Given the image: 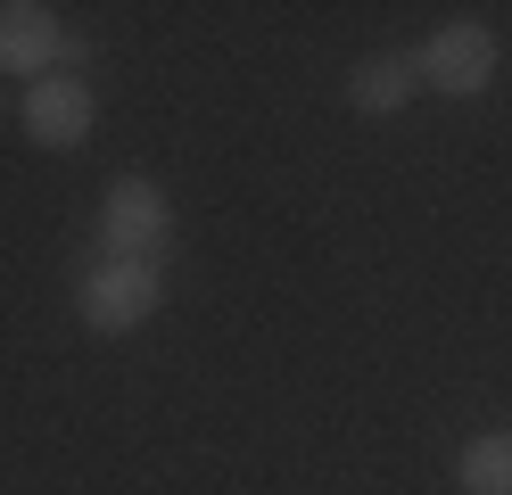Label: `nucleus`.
<instances>
[{
    "label": "nucleus",
    "mask_w": 512,
    "mask_h": 495,
    "mask_svg": "<svg viewBox=\"0 0 512 495\" xmlns=\"http://www.w3.org/2000/svg\"><path fill=\"white\" fill-rule=\"evenodd\" d=\"M166 314V264H141V256H100L91 273L75 281V322L91 339H133Z\"/></svg>",
    "instance_id": "nucleus-1"
},
{
    "label": "nucleus",
    "mask_w": 512,
    "mask_h": 495,
    "mask_svg": "<svg viewBox=\"0 0 512 495\" xmlns=\"http://www.w3.org/2000/svg\"><path fill=\"white\" fill-rule=\"evenodd\" d=\"M100 256H141V264L174 256V198H166V182L116 174L100 190Z\"/></svg>",
    "instance_id": "nucleus-2"
},
{
    "label": "nucleus",
    "mask_w": 512,
    "mask_h": 495,
    "mask_svg": "<svg viewBox=\"0 0 512 495\" xmlns=\"http://www.w3.org/2000/svg\"><path fill=\"white\" fill-rule=\"evenodd\" d=\"M413 66H422V91H446V99H479L496 83V66H504V42H496V25H479V17H455V25H438L422 50H413Z\"/></svg>",
    "instance_id": "nucleus-3"
},
{
    "label": "nucleus",
    "mask_w": 512,
    "mask_h": 495,
    "mask_svg": "<svg viewBox=\"0 0 512 495\" xmlns=\"http://www.w3.org/2000/svg\"><path fill=\"white\" fill-rule=\"evenodd\" d=\"M17 132H25L34 149H83L91 132H100V91H91L83 75H42V83H25Z\"/></svg>",
    "instance_id": "nucleus-4"
},
{
    "label": "nucleus",
    "mask_w": 512,
    "mask_h": 495,
    "mask_svg": "<svg viewBox=\"0 0 512 495\" xmlns=\"http://www.w3.org/2000/svg\"><path fill=\"white\" fill-rule=\"evenodd\" d=\"M67 58H75V33L58 25V9H42V0H0V75L42 83V75H67Z\"/></svg>",
    "instance_id": "nucleus-5"
},
{
    "label": "nucleus",
    "mask_w": 512,
    "mask_h": 495,
    "mask_svg": "<svg viewBox=\"0 0 512 495\" xmlns=\"http://www.w3.org/2000/svg\"><path fill=\"white\" fill-rule=\"evenodd\" d=\"M339 91H347L356 116H397V108H413V91H422V66H413V50H372V58L347 66Z\"/></svg>",
    "instance_id": "nucleus-6"
},
{
    "label": "nucleus",
    "mask_w": 512,
    "mask_h": 495,
    "mask_svg": "<svg viewBox=\"0 0 512 495\" xmlns=\"http://www.w3.org/2000/svg\"><path fill=\"white\" fill-rule=\"evenodd\" d=\"M455 495H512V429H471L455 446Z\"/></svg>",
    "instance_id": "nucleus-7"
}]
</instances>
